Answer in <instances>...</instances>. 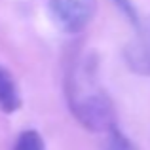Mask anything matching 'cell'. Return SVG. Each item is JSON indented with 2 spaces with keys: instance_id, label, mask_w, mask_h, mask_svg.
<instances>
[{
  "instance_id": "3",
  "label": "cell",
  "mask_w": 150,
  "mask_h": 150,
  "mask_svg": "<svg viewBox=\"0 0 150 150\" xmlns=\"http://www.w3.org/2000/svg\"><path fill=\"white\" fill-rule=\"evenodd\" d=\"M137 33L124 50V59L129 70L141 76H150V17L137 23Z\"/></svg>"
},
{
  "instance_id": "6",
  "label": "cell",
  "mask_w": 150,
  "mask_h": 150,
  "mask_svg": "<svg viewBox=\"0 0 150 150\" xmlns=\"http://www.w3.org/2000/svg\"><path fill=\"white\" fill-rule=\"evenodd\" d=\"M105 143H103V150H139L118 127L110 129L105 133Z\"/></svg>"
},
{
  "instance_id": "4",
  "label": "cell",
  "mask_w": 150,
  "mask_h": 150,
  "mask_svg": "<svg viewBox=\"0 0 150 150\" xmlns=\"http://www.w3.org/2000/svg\"><path fill=\"white\" fill-rule=\"evenodd\" d=\"M21 108V95L10 70L0 65V110L4 114H13Z\"/></svg>"
},
{
  "instance_id": "2",
  "label": "cell",
  "mask_w": 150,
  "mask_h": 150,
  "mask_svg": "<svg viewBox=\"0 0 150 150\" xmlns=\"http://www.w3.org/2000/svg\"><path fill=\"white\" fill-rule=\"evenodd\" d=\"M50 17L59 30L78 34L91 23L97 0H46Z\"/></svg>"
},
{
  "instance_id": "7",
  "label": "cell",
  "mask_w": 150,
  "mask_h": 150,
  "mask_svg": "<svg viewBox=\"0 0 150 150\" xmlns=\"http://www.w3.org/2000/svg\"><path fill=\"white\" fill-rule=\"evenodd\" d=\"M112 2H114V6H116L118 10H120L122 13L125 15V19H129L133 25H137V23L141 21L139 15H137V10H135V6H133L131 0H112Z\"/></svg>"
},
{
  "instance_id": "5",
  "label": "cell",
  "mask_w": 150,
  "mask_h": 150,
  "mask_svg": "<svg viewBox=\"0 0 150 150\" xmlns=\"http://www.w3.org/2000/svg\"><path fill=\"white\" fill-rule=\"evenodd\" d=\"M11 150H46V144H44V139H42V135L38 131L25 129L15 139Z\"/></svg>"
},
{
  "instance_id": "1",
  "label": "cell",
  "mask_w": 150,
  "mask_h": 150,
  "mask_svg": "<svg viewBox=\"0 0 150 150\" xmlns=\"http://www.w3.org/2000/svg\"><path fill=\"white\" fill-rule=\"evenodd\" d=\"M67 99L72 116L93 133H108L116 127V110L106 91L95 82L91 65L76 63L67 78Z\"/></svg>"
}]
</instances>
